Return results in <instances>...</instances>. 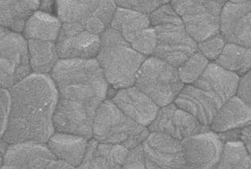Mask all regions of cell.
<instances>
[{"label": "cell", "mask_w": 251, "mask_h": 169, "mask_svg": "<svg viewBox=\"0 0 251 169\" xmlns=\"http://www.w3.org/2000/svg\"><path fill=\"white\" fill-rule=\"evenodd\" d=\"M11 110L2 139L9 145L47 144L55 133L53 116L58 91L51 76L33 74L9 89Z\"/></svg>", "instance_id": "cell-1"}, {"label": "cell", "mask_w": 251, "mask_h": 169, "mask_svg": "<svg viewBox=\"0 0 251 169\" xmlns=\"http://www.w3.org/2000/svg\"><path fill=\"white\" fill-rule=\"evenodd\" d=\"M96 59L108 84L121 90L134 86L147 57L135 50L119 33L109 28L101 35L100 49Z\"/></svg>", "instance_id": "cell-2"}, {"label": "cell", "mask_w": 251, "mask_h": 169, "mask_svg": "<svg viewBox=\"0 0 251 169\" xmlns=\"http://www.w3.org/2000/svg\"><path fill=\"white\" fill-rule=\"evenodd\" d=\"M157 38L153 57L179 68L198 51V43L170 3L162 5L149 15Z\"/></svg>", "instance_id": "cell-3"}, {"label": "cell", "mask_w": 251, "mask_h": 169, "mask_svg": "<svg viewBox=\"0 0 251 169\" xmlns=\"http://www.w3.org/2000/svg\"><path fill=\"white\" fill-rule=\"evenodd\" d=\"M149 128L128 118L112 100H105L97 110L93 138L101 144L118 145L128 150L143 144L149 135Z\"/></svg>", "instance_id": "cell-4"}, {"label": "cell", "mask_w": 251, "mask_h": 169, "mask_svg": "<svg viewBox=\"0 0 251 169\" xmlns=\"http://www.w3.org/2000/svg\"><path fill=\"white\" fill-rule=\"evenodd\" d=\"M134 86L160 107L174 103L184 87L178 68L157 57H148L141 66Z\"/></svg>", "instance_id": "cell-5"}, {"label": "cell", "mask_w": 251, "mask_h": 169, "mask_svg": "<svg viewBox=\"0 0 251 169\" xmlns=\"http://www.w3.org/2000/svg\"><path fill=\"white\" fill-rule=\"evenodd\" d=\"M225 1H172L190 36L200 43L221 30L222 11Z\"/></svg>", "instance_id": "cell-6"}, {"label": "cell", "mask_w": 251, "mask_h": 169, "mask_svg": "<svg viewBox=\"0 0 251 169\" xmlns=\"http://www.w3.org/2000/svg\"><path fill=\"white\" fill-rule=\"evenodd\" d=\"M62 23H76L101 36L110 26L117 11L114 1H58Z\"/></svg>", "instance_id": "cell-7"}, {"label": "cell", "mask_w": 251, "mask_h": 169, "mask_svg": "<svg viewBox=\"0 0 251 169\" xmlns=\"http://www.w3.org/2000/svg\"><path fill=\"white\" fill-rule=\"evenodd\" d=\"M1 87L11 89L31 75L28 42L19 33L1 27Z\"/></svg>", "instance_id": "cell-8"}, {"label": "cell", "mask_w": 251, "mask_h": 169, "mask_svg": "<svg viewBox=\"0 0 251 169\" xmlns=\"http://www.w3.org/2000/svg\"><path fill=\"white\" fill-rule=\"evenodd\" d=\"M110 28L119 33L135 50L146 57L153 55L157 38L149 15L117 6Z\"/></svg>", "instance_id": "cell-9"}, {"label": "cell", "mask_w": 251, "mask_h": 169, "mask_svg": "<svg viewBox=\"0 0 251 169\" xmlns=\"http://www.w3.org/2000/svg\"><path fill=\"white\" fill-rule=\"evenodd\" d=\"M141 146L148 169H185L183 144L179 140L153 132Z\"/></svg>", "instance_id": "cell-10"}, {"label": "cell", "mask_w": 251, "mask_h": 169, "mask_svg": "<svg viewBox=\"0 0 251 169\" xmlns=\"http://www.w3.org/2000/svg\"><path fill=\"white\" fill-rule=\"evenodd\" d=\"M100 44L101 36L76 23H62L56 42L60 60L95 59Z\"/></svg>", "instance_id": "cell-11"}, {"label": "cell", "mask_w": 251, "mask_h": 169, "mask_svg": "<svg viewBox=\"0 0 251 169\" xmlns=\"http://www.w3.org/2000/svg\"><path fill=\"white\" fill-rule=\"evenodd\" d=\"M185 169H216L224 152V140L211 131L199 133L182 142Z\"/></svg>", "instance_id": "cell-12"}, {"label": "cell", "mask_w": 251, "mask_h": 169, "mask_svg": "<svg viewBox=\"0 0 251 169\" xmlns=\"http://www.w3.org/2000/svg\"><path fill=\"white\" fill-rule=\"evenodd\" d=\"M196 117L173 103L160 107L153 123L149 127L150 133H161L183 142L192 136L210 130Z\"/></svg>", "instance_id": "cell-13"}, {"label": "cell", "mask_w": 251, "mask_h": 169, "mask_svg": "<svg viewBox=\"0 0 251 169\" xmlns=\"http://www.w3.org/2000/svg\"><path fill=\"white\" fill-rule=\"evenodd\" d=\"M239 81L238 75L224 69L215 62H211L192 85L220 110L236 95Z\"/></svg>", "instance_id": "cell-14"}, {"label": "cell", "mask_w": 251, "mask_h": 169, "mask_svg": "<svg viewBox=\"0 0 251 169\" xmlns=\"http://www.w3.org/2000/svg\"><path fill=\"white\" fill-rule=\"evenodd\" d=\"M220 33L227 43L251 48V1L226 2Z\"/></svg>", "instance_id": "cell-15"}, {"label": "cell", "mask_w": 251, "mask_h": 169, "mask_svg": "<svg viewBox=\"0 0 251 169\" xmlns=\"http://www.w3.org/2000/svg\"><path fill=\"white\" fill-rule=\"evenodd\" d=\"M1 169H47L57 157L47 144L24 142L9 145Z\"/></svg>", "instance_id": "cell-16"}, {"label": "cell", "mask_w": 251, "mask_h": 169, "mask_svg": "<svg viewBox=\"0 0 251 169\" xmlns=\"http://www.w3.org/2000/svg\"><path fill=\"white\" fill-rule=\"evenodd\" d=\"M112 101L128 118L143 127H149L157 116L160 107L136 86L121 89Z\"/></svg>", "instance_id": "cell-17"}, {"label": "cell", "mask_w": 251, "mask_h": 169, "mask_svg": "<svg viewBox=\"0 0 251 169\" xmlns=\"http://www.w3.org/2000/svg\"><path fill=\"white\" fill-rule=\"evenodd\" d=\"M128 152L124 146L101 144L91 139L85 159L77 169H122Z\"/></svg>", "instance_id": "cell-18"}, {"label": "cell", "mask_w": 251, "mask_h": 169, "mask_svg": "<svg viewBox=\"0 0 251 169\" xmlns=\"http://www.w3.org/2000/svg\"><path fill=\"white\" fill-rule=\"evenodd\" d=\"M251 124V106L237 95L220 108L210 126L211 131L226 133L244 129Z\"/></svg>", "instance_id": "cell-19"}, {"label": "cell", "mask_w": 251, "mask_h": 169, "mask_svg": "<svg viewBox=\"0 0 251 169\" xmlns=\"http://www.w3.org/2000/svg\"><path fill=\"white\" fill-rule=\"evenodd\" d=\"M89 142V139L85 137L55 132L47 146L58 160L77 168L85 159Z\"/></svg>", "instance_id": "cell-20"}, {"label": "cell", "mask_w": 251, "mask_h": 169, "mask_svg": "<svg viewBox=\"0 0 251 169\" xmlns=\"http://www.w3.org/2000/svg\"><path fill=\"white\" fill-rule=\"evenodd\" d=\"M174 104L178 107L196 117L202 125L208 127L219 110L192 84L183 87Z\"/></svg>", "instance_id": "cell-21"}, {"label": "cell", "mask_w": 251, "mask_h": 169, "mask_svg": "<svg viewBox=\"0 0 251 169\" xmlns=\"http://www.w3.org/2000/svg\"><path fill=\"white\" fill-rule=\"evenodd\" d=\"M40 1H1V27L15 33L24 31L26 22L38 9Z\"/></svg>", "instance_id": "cell-22"}, {"label": "cell", "mask_w": 251, "mask_h": 169, "mask_svg": "<svg viewBox=\"0 0 251 169\" xmlns=\"http://www.w3.org/2000/svg\"><path fill=\"white\" fill-rule=\"evenodd\" d=\"M59 18L50 13L37 11L26 22L24 34L27 40H39L56 42L62 29Z\"/></svg>", "instance_id": "cell-23"}, {"label": "cell", "mask_w": 251, "mask_h": 169, "mask_svg": "<svg viewBox=\"0 0 251 169\" xmlns=\"http://www.w3.org/2000/svg\"><path fill=\"white\" fill-rule=\"evenodd\" d=\"M30 67L34 74L51 73L59 62L56 42L39 40H28Z\"/></svg>", "instance_id": "cell-24"}, {"label": "cell", "mask_w": 251, "mask_h": 169, "mask_svg": "<svg viewBox=\"0 0 251 169\" xmlns=\"http://www.w3.org/2000/svg\"><path fill=\"white\" fill-rule=\"evenodd\" d=\"M215 63L238 76H244L251 70V48L227 43Z\"/></svg>", "instance_id": "cell-25"}, {"label": "cell", "mask_w": 251, "mask_h": 169, "mask_svg": "<svg viewBox=\"0 0 251 169\" xmlns=\"http://www.w3.org/2000/svg\"><path fill=\"white\" fill-rule=\"evenodd\" d=\"M216 169H251V156L241 141H228Z\"/></svg>", "instance_id": "cell-26"}, {"label": "cell", "mask_w": 251, "mask_h": 169, "mask_svg": "<svg viewBox=\"0 0 251 169\" xmlns=\"http://www.w3.org/2000/svg\"><path fill=\"white\" fill-rule=\"evenodd\" d=\"M208 64V60L197 51L178 68L181 81L186 84H192L202 76Z\"/></svg>", "instance_id": "cell-27"}, {"label": "cell", "mask_w": 251, "mask_h": 169, "mask_svg": "<svg viewBox=\"0 0 251 169\" xmlns=\"http://www.w3.org/2000/svg\"><path fill=\"white\" fill-rule=\"evenodd\" d=\"M227 44L221 33L198 43V50L208 61H215L221 55L224 48Z\"/></svg>", "instance_id": "cell-28"}, {"label": "cell", "mask_w": 251, "mask_h": 169, "mask_svg": "<svg viewBox=\"0 0 251 169\" xmlns=\"http://www.w3.org/2000/svg\"><path fill=\"white\" fill-rule=\"evenodd\" d=\"M118 7L128 9L131 11L150 15L162 5L168 3V1H115Z\"/></svg>", "instance_id": "cell-29"}, {"label": "cell", "mask_w": 251, "mask_h": 169, "mask_svg": "<svg viewBox=\"0 0 251 169\" xmlns=\"http://www.w3.org/2000/svg\"><path fill=\"white\" fill-rule=\"evenodd\" d=\"M122 169H148L144 157L142 146L129 150Z\"/></svg>", "instance_id": "cell-30"}, {"label": "cell", "mask_w": 251, "mask_h": 169, "mask_svg": "<svg viewBox=\"0 0 251 169\" xmlns=\"http://www.w3.org/2000/svg\"><path fill=\"white\" fill-rule=\"evenodd\" d=\"M11 110V96L7 89H1V137L4 134Z\"/></svg>", "instance_id": "cell-31"}, {"label": "cell", "mask_w": 251, "mask_h": 169, "mask_svg": "<svg viewBox=\"0 0 251 169\" xmlns=\"http://www.w3.org/2000/svg\"><path fill=\"white\" fill-rule=\"evenodd\" d=\"M237 96L251 106V70L241 77L238 84Z\"/></svg>", "instance_id": "cell-32"}, {"label": "cell", "mask_w": 251, "mask_h": 169, "mask_svg": "<svg viewBox=\"0 0 251 169\" xmlns=\"http://www.w3.org/2000/svg\"><path fill=\"white\" fill-rule=\"evenodd\" d=\"M241 142L244 144L247 150L251 156V124L241 131Z\"/></svg>", "instance_id": "cell-33"}, {"label": "cell", "mask_w": 251, "mask_h": 169, "mask_svg": "<svg viewBox=\"0 0 251 169\" xmlns=\"http://www.w3.org/2000/svg\"><path fill=\"white\" fill-rule=\"evenodd\" d=\"M47 169H77V168L66 163V161L55 159Z\"/></svg>", "instance_id": "cell-34"}, {"label": "cell", "mask_w": 251, "mask_h": 169, "mask_svg": "<svg viewBox=\"0 0 251 169\" xmlns=\"http://www.w3.org/2000/svg\"><path fill=\"white\" fill-rule=\"evenodd\" d=\"M52 3H53V2H51V1L41 2L40 11L49 13V11H51Z\"/></svg>", "instance_id": "cell-35"}]
</instances>
